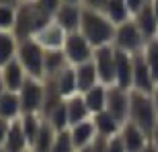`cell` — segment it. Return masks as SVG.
Segmentation results:
<instances>
[{"instance_id":"6da1fadb","label":"cell","mask_w":158,"mask_h":152,"mask_svg":"<svg viewBox=\"0 0 158 152\" xmlns=\"http://www.w3.org/2000/svg\"><path fill=\"white\" fill-rule=\"evenodd\" d=\"M115 29H117V25L113 23L103 11L86 8V6H84V11H82V23H80V33L93 43V47L113 45Z\"/></svg>"},{"instance_id":"7a4b0ae2","label":"cell","mask_w":158,"mask_h":152,"mask_svg":"<svg viewBox=\"0 0 158 152\" xmlns=\"http://www.w3.org/2000/svg\"><path fill=\"white\" fill-rule=\"evenodd\" d=\"M53 19L43 12L33 0H21V4L17 6V21H15V29L12 33L17 35L19 41L31 39L35 37L47 23H52Z\"/></svg>"},{"instance_id":"3957f363","label":"cell","mask_w":158,"mask_h":152,"mask_svg":"<svg viewBox=\"0 0 158 152\" xmlns=\"http://www.w3.org/2000/svg\"><path fill=\"white\" fill-rule=\"evenodd\" d=\"M129 121L142 128L148 136L152 134V129L158 123V113L154 107L152 95L150 93H140L131 91V103H129Z\"/></svg>"},{"instance_id":"277c9868","label":"cell","mask_w":158,"mask_h":152,"mask_svg":"<svg viewBox=\"0 0 158 152\" xmlns=\"http://www.w3.org/2000/svg\"><path fill=\"white\" fill-rule=\"evenodd\" d=\"M17 58L29 76H33V78H43L45 76V49L41 47V43L35 37L19 41Z\"/></svg>"},{"instance_id":"5b68a950","label":"cell","mask_w":158,"mask_h":152,"mask_svg":"<svg viewBox=\"0 0 158 152\" xmlns=\"http://www.w3.org/2000/svg\"><path fill=\"white\" fill-rule=\"evenodd\" d=\"M146 41L148 39L138 29L134 19H127L121 25H117L115 37H113V45H115V49L125 52V53H140L144 49V45H146Z\"/></svg>"},{"instance_id":"8992f818","label":"cell","mask_w":158,"mask_h":152,"mask_svg":"<svg viewBox=\"0 0 158 152\" xmlns=\"http://www.w3.org/2000/svg\"><path fill=\"white\" fill-rule=\"evenodd\" d=\"M19 99H21L23 113H39L41 115V109L45 103V82H43V78L29 76L19 91Z\"/></svg>"},{"instance_id":"52a82bcc","label":"cell","mask_w":158,"mask_h":152,"mask_svg":"<svg viewBox=\"0 0 158 152\" xmlns=\"http://www.w3.org/2000/svg\"><path fill=\"white\" fill-rule=\"evenodd\" d=\"M64 53L70 66H78V64H84V62H90L94 56V47L93 43L82 35L80 31H74V33H68L66 37V43H64Z\"/></svg>"},{"instance_id":"ba28073f","label":"cell","mask_w":158,"mask_h":152,"mask_svg":"<svg viewBox=\"0 0 158 152\" xmlns=\"http://www.w3.org/2000/svg\"><path fill=\"white\" fill-rule=\"evenodd\" d=\"M93 62L99 72V80L107 87L115 84V66H117V49L115 45H101L94 47Z\"/></svg>"},{"instance_id":"9c48e42d","label":"cell","mask_w":158,"mask_h":152,"mask_svg":"<svg viewBox=\"0 0 158 152\" xmlns=\"http://www.w3.org/2000/svg\"><path fill=\"white\" fill-rule=\"evenodd\" d=\"M129 103H131V91L121 87H109V95H107V111L111 113L119 123L129 121Z\"/></svg>"},{"instance_id":"30bf717a","label":"cell","mask_w":158,"mask_h":152,"mask_svg":"<svg viewBox=\"0 0 158 152\" xmlns=\"http://www.w3.org/2000/svg\"><path fill=\"white\" fill-rule=\"evenodd\" d=\"M82 11H84L82 4H68V2H62V6H60L58 11H56V15H53V21H56L66 33L80 31Z\"/></svg>"},{"instance_id":"8fae6325","label":"cell","mask_w":158,"mask_h":152,"mask_svg":"<svg viewBox=\"0 0 158 152\" xmlns=\"http://www.w3.org/2000/svg\"><path fill=\"white\" fill-rule=\"evenodd\" d=\"M158 82L154 80L152 70L146 64L144 53H134V88L131 91H140V93H152Z\"/></svg>"},{"instance_id":"7c38bea8","label":"cell","mask_w":158,"mask_h":152,"mask_svg":"<svg viewBox=\"0 0 158 152\" xmlns=\"http://www.w3.org/2000/svg\"><path fill=\"white\" fill-rule=\"evenodd\" d=\"M0 78L4 82L6 91L19 93L21 87L25 84V80L29 78V74H27V70L23 68V64L19 62V58H12L10 62H6L4 66H0Z\"/></svg>"},{"instance_id":"4fadbf2b","label":"cell","mask_w":158,"mask_h":152,"mask_svg":"<svg viewBox=\"0 0 158 152\" xmlns=\"http://www.w3.org/2000/svg\"><path fill=\"white\" fill-rule=\"evenodd\" d=\"M119 138L123 140L127 152H142L148 144H150V136H148L142 128H138L135 123H131V121H125L121 125Z\"/></svg>"},{"instance_id":"5bb4252c","label":"cell","mask_w":158,"mask_h":152,"mask_svg":"<svg viewBox=\"0 0 158 152\" xmlns=\"http://www.w3.org/2000/svg\"><path fill=\"white\" fill-rule=\"evenodd\" d=\"M115 87L134 88V53H125L117 49V66H115Z\"/></svg>"},{"instance_id":"9a60e30c","label":"cell","mask_w":158,"mask_h":152,"mask_svg":"<svg viewBox=\"0 0 158 152\" xmlns=\"http://www.w3.org/2000/svg\"><path fill=\"white\" fill-rule=\"evenodd\" d=\"M66 37H68V33H66L56 21H52V23H47L45 27L37 33L35 39L41 43L43 49H62L64 43H66Z\"/></svg>"},{"instance_id":"2e32d148","label":"cell","mask_w":158,"mask_h":152,"mask_svg":"<svg viewBox=\"0 0 158 152\" xmlns=\"http://www.w3.org/2000/svg\"><path fill=\"white\" fill-rule=\"evenodd\" d=\"M47 80H52V84L56 87V91H58V93L62 95L64 99H68V97H72V95L78 93L74 66H68V68H64V70L60 72V74H56V76H47Z\"/></svg>"},{"instance_id":"e0dca14e","label":"cell","mask_w":158,"mask_h":152,"mask_svg":"<svg viewBox=\"0 0 158 152\" xmlns=\"http://www.w3.org/2000/svg\"><path fill=\"white\" fill-rule=\"evenodd\" d=\"M131 19H134V23L138 25V29L144 33L146 39L158 37V19H156V15H154V11H152L150 4H146L142 11H138Z\"/></svg>"},{"instance_id":"ac0fdd59","label":"cell","mask_w":158,"mask_h":152,"mask_svg":"<svg viewBox=\"0 0 158 152\" xmlns=\"http://www.w3.org/2000/svg\"><path fill=\"white\" fill-rule=\"evenodd\" d=\"M97 136H99V134H97V128H94L93 117L86 119V121L76 123V125H70V138H72V142H74L76 150H78V148L88 146V144H93Z\"/></svg>"},{"instance_id":"d6986e66","label":"cell","mask_w":158,"mask_h":152,"mask_svg":"<svg viewBox=\"0 0 158 152\" xmlns=\"http://www.w3.org/2000/svg\"><path fill=\"white\" fill-rule=\"evenodd\" d=\"M74 72H76V84H78V93H86L93 87L99 84V72H97V66L94 62H84V64L74 66Z\"/></svg>"},{"instance_id":"ffe728a7","label":"cell","mask_w":158,"mask_h":152,"mask_svg":"<svg viewBox=\"0 0 158 152\" xmlns=\"http://www.w3.org/2000/svg\"><path fill=\"white\" fill-rule=\"evenodd\" d=\"M107 95H109V87L103 84V82H99L97 87H93L90 91H86V93H82V97H84V101H86V107H88V111H90V115L101 113V111H105V109H107Z\"/></svg>"},{"instance_id":"44dd1931","label":"cell","mask_w":158,"mask_h":152,"mask_svg":"<svg viewBox=\"0 0 158 152\" xmlns=\"http://www.w3.org/2000/svg\"><path fill=\"white\" fill-rule=\"evenodd\" d=\"M66 107H68V117H70V125H76L80 121H86L90 119V111L86 107V101L82 97V93H76L66 99Z\"/></svg>"},{"instance_id":"7402d4cb","label":"cell","mask_w":158,"mask_h":152,"mask_svg":"<svg viewBox=\"0 0 158 152\" xmlns=\"http://www.w3.org/2000/svg\"><path fill=\"white\" fill-rule=\"evenodd\" d=\"M4 148L8 152H25L31 148V144L27 140V136L23 132V125H21L19 119H15L10 123V132H8V136H6V140H4Z\"/></svg>"},{"instance_id":"603a6c76","label":"cell","mask_w":158,"mask_h":152,"mask_svg":"<svg viewBox=\"0 0 158 152\" xmlns=\"http://www.w3.org/2000/svg\"><path fill=\"white\" fill-rule=\"evenodd\" d=\"M93 121H94V128H97V134L103 136V138H113L121 132V123L107 111H101V113H94L93 115Z\"/></svg>"},{"instance_id":"cb8c5ba5","label":"cell","mask_w":158,"mask_h":152,"mask_svg":"<svg viewBox=\"0 0 158 152\" xmlns=\"http://www.w3.org/2000/svg\"><path fill=\"white\" fill-rule=\"evenodd\" d=\"M56 134H58V132L53 129V125L47 121V119H43L39 132H37V136H35V140H33V144H31V150L33 152H52Z\"/></svg>"},{"instance_id":"d4e9b609","label":"cell","mask_w":158,"mask_h":152,"mask_svg":"<svg viewBox=\"0 0 158 152\" xmlns=\"http://www.w3.org/2000/svg\"><path fill=\"white\" fill-rule=\"evenodd\" d=\"M23 115V109H21V99H19V93H12V91H6L0 99V117H4L8 121H15Z\"/></svg>"},{"instance_id":"484cf974","label":"cell","mask_w":158,"mask_h":152,"mask_svg":"<svg viewBox=\"0 0 158 152\" xmlns=\"http://www.w3.org/2000/svg\"><path fill=\"white\" fill-rule=\"evenodd\" d=\"M68 66H70V62L66 58L64 49H45V76L43 78L60 74Z\"/></svg>"},{"instance_id":"4316f807","label":"cell","mask_w":158,"mask_h":152,"mask_svg":"<svg viewBox=\"0 0 158 152\" xmlns=\"http://www.w3.org/2000/svg\"><path fill=\"white\" fill-rule=\"evenodd\" d=\"M17 49H19L17 35L12 31H0V66H4L12 58H17Z\"/></svg>"},{"instance_id":"83f0119b","label":"cell","mask_w":158,"mask_h":152,"mask_svg":"<svg viewBox=\"0 0 158 152\" xmlns=\"http://www.w3.org/2000/svg\"><path fill=\"white\" fill-rule=\"evenodd\" d=\"M43 119H47V121L52 123L56 132H62V129H68V128H70V117H68L66 99L62 101V103H58V105L53 107L52 111H49L45 117H43Z\"/></svg>"},{"instance_id":"f1b7e54d","label":"cell","mask_w":158,"mask_h":152,"mask_svg":"<svg viewBox=\"0 0 158 152\" xmlns=\"http://www.w3.org/2000/svg\"><path fill=\"white\" fill-rule=\"evenodd\" d=\"M103 12H105V15L111 19L115 25H121L123 21L131 19V15H129V11H127V6H125V0H107V4H105V8H103Z\"/></svg>"},{"instance_id":"f546056e","label":"cell","mask_w":158,"mask_h":152,"mask_svg":"<svg viewBox=\"0 0 158 152\" xmlns=\"http://www.w3.org/2000/svg\"><path fill=\"white\" fill-rule=\"evenodd\" d=\"M142 53H144V58H146V64L150 66V70H152L154 80L158 82V37L148 39L144 49H142Z\"/></svg>"},{"instance_id":"4dcf8cb0","label":"cell","mask_w":158,"mask_h":152,"mask_svg":"<svg viewBox=\"0 0 158 152\" xmlns=\"http://www.w3.org/2000/svg\"><path fill=\"white\" fill-rule=\"evenodd\" d=\"M52 152H76V146H74V142H72V138H70V128L62 129V132L56 134Z\"/></svg>"},{"instance_id":"1f68e13d","label":"cell","mask_w":158,"mask_h":152,"mask_svg":"<svg viewBox=\"0 0 158 152\" xmlns=\"http://www.w3.org/2000/svg\"><path fill=\"white\" fill-rule=\"evenodd\" d=\"M17 21V6H0V31H12Z\"/></svg>"},{"instance_id":"d6a6232c","label":"cell","mask_w":158,"mask_h":152,"mask_svg":"<svg viewBox=\"0 0 158 152\" xmlns=\"http://www.w3.org/2000/svg\"><path fill=\"white\" fill-rule=\"evenodd\" d=\"M33 2H35L43 12H47L52 19H53V15H56V11L62 6V0H33Z\"/></svg>"},{"instance_id":"836d02e7","label":"cell","mask_w":158,"mask_h":152,"mask_svg":"<svg viewBox=\"0 0 158 152\" xmlns=\"http://www.w3.org/2000/svg\"><path fill=\"white\" fill-rule=\"evenodd\" d=\"M105 152H127L125 150V144H123V140L117 136H113V138H109L107 140V146H105Z\"/></svg>"},{"instance_id":"e575fe53","label":"cell","mask_w":158,"mask_h":152,"mask_svg":"<svg viewBox=\"0 0 158 152\" xmlns=\"http://www.w3.org/2000/svg\"><path fill=\"white\" fill-rule=\"evenodd\" d=\"M146 4H150V0H125V6H127V11H129L131 17H134L138 11H142Z\"/></svg>"},{"instance_id":"d590c367","label":"cell","mask_w":158,"mask_h":152,"mask_svg":"<svg viewBox=\"0 0 158 152\" xmlns=\"http://www.w3.org/2000/svg\"><path fill=\"white\" fill-rule=\"evenodd\" d=\"M10 123L12 121L0 117V146H4V140H6V136H8V132H10Z\"/></svg>"},{"instance_id":"8d00e7d4","label":"cell","mask_w":158,"mask_h":152,"mask_svg":"<svg viewBox=\"0 0 158 152\" xmlns=\"http://www.w3.org/2000/svg\"><path fill=\"white\" fill-rule=\"evenodd\" d=\"M107 4V0H82V6L86 8H97V11H103Z\"/></svg>"},{"instance_id":"74e56055","label":"cell","mask_w":158,"mask_h":152,"mask_svg":"<svg viewBox=\"0 0 158 152\" xmlns=\"http://www.w3.org/2000/svg\"><path fill=\"white\" fill-rule=\"evenodd\" d=\"M150 142H152L154 146L158 148V123H156V128L152 129V134H150Z\"/></svg>"},{"instance_id":"f35d334b","label":"cell","mask_w":158,"mask_h":152,"mask_svg":"<svg viewBox=\"0 0 158 152\" xmlns=\"http://www.w3.org/2000/svg\"><path fill=\"white\" fill-rule=\"evenodd\" d=\"M21 0H0V6H19Z\"/></svg>"},{"instance_id":"ab89813d","label":"cell","mask_w":158,"mask_h":152,"mask_svg":"<svg viewBox=\"0 0 158 152\" xmlns=\"http://www.w3.org/2000/svg\"><path fill=\"white\" fill-rule=\"evenodd\" d=\"M150 95H152L154 107H156V113H158V84H156V87H154V91H152V93H150Z\"/></svg>"},{"instance_id":"60d3db41","label":"cell","mask_w":158,"mask_h":152,"mask_svg":"<svg viewBox=\"0 0 158 152\" xmlns=\"http://www.w3.org/2000/svg\"><path fill=\"white\" fill-rule=\"evenodd\" d=\"M76 152H99V150H97L94 144H88V146H84V148H78Z\"/></svg>"},{"instance_id":"b9f144b4","label":"cell","mask_w":158,"mask_h":152,"mask_svg":"<svg viewBox=\"0 0 158 152\" xmlns=\"http://www.w3.org/2000/svg\"><path fill=\"white\" fill-rule=\"evenodd\" d=\"M150 6H152L154 15H156V19H158V0H150Z\"/></svg>"},{"instance_id":"7bdbcfd3","label":"cell","mask_w":158,"mask_h":152,"mask_svg":"<svg viewBox=\"0 0 158 152\" xmlns=\"http://www.w3.org/2000/svg\"><path fill=\"white\" fill-rule=\"evenodd\" d=\"M142 152H158V148H156V146H154L152 142H150V144H148V146H146V148H144V150H142Z\"/></svg>"},{"instance_id":"ee69618b","label":"cell","mask_w":158,"mask_h":152,"mask_svg":"<svg viewBox=\"0 0 158 152\" xmlns=\"http://www.w3.org/2000/svg\"><path fill=\"white\" fill-rule=\"evenodd\" d=\"M4 93H6V87H4V82H2V78H0V99H2Z\"/></svg>"},{"instance_id":"f6af8a7d","label":"cell","mask_w":158,"mask_h":152,"mask_svg":"<svg viewBox=\"0 0 158 152\" xmlns=\"http://www.w3.org/2000/svg\"><path fill=\"white\" fill-rule=\"evenodd\" d=\"M62 2H68V4H82V0H62Z\"/></svg>"},{"instance_id":"bcb514c9","label":"cell","mask_w":158,"mask_h":152,"mask_svg":"<svg viewBox=\"0 0 158 152\" xmlns=\"http://www.w3.org/2000/svg\"><path fill=\"white\" fill-rule=\"evenodd\" d=\"M0 152H8V150H6V148H4V146H0Z\"/></svg>"},{"instance_id":"7dc6e473","label":"cell","mask_w":158,"mask_h":152,"mask_svg":"<svg viewBox=\"0 0 158 152\" xmlns=\"http://www.w3.org/2000/svg\"><path fill=\"white\" fill-rule=\"evenodd\" d=\"M25 152H33V150H31V148H29V150H25Z\"/></svg>"}]
</instances>
